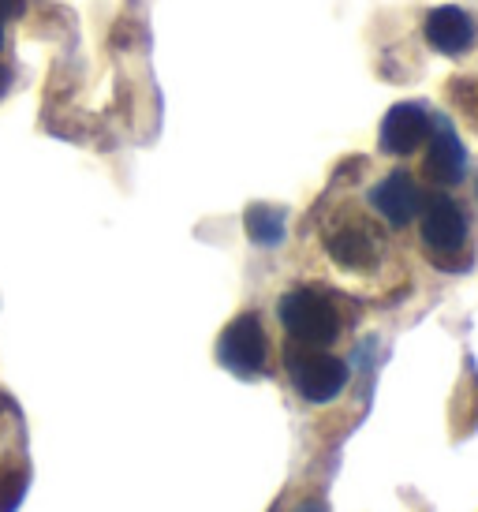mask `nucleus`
Masks as SVG:
<instances>
[{"label": "nucleus", "instance_id": "obj_1", "mask_svg": "<svg viewBox=\"0 0 478 512\" xmlns=\"http://www.w3.org/2000/svg\"><path fill=\"white\" fill-rule=\"evenodd\" d=\"M318 243L340 277L352 281H385L396 262L393 228L385 225L366 202L344 195H325L318 206Z\"/></svg>", "mask_w": 478, "mask_h": 512}, {"label": "nucleus", "instance_id": "obj_2", "mask_svg": "<svg viewBox=\"0 0 478 512\" xmlns=\"http://www.w3.org/2000/svg\"><path fill=\"white\" fill-rule=\"evenodd\" d=\"M284 341L303 348H337L352 326L348 299L329 285H292L277 299Z\"/></svg>", "mask_w": 478, "mask_h": 512}, {"label": "nucleus", "instance_id": "obj_3", "mask_svg": "<svg viewBox=\"0 0 478 512\" xmlns=\"http://www.w3.org/2000/svg\"><path fill=\"white\" fill-rule=\"evenodd\" d=\"M419 243L430 266L445 273H467L475 262V240H471V217L464 202L452 199L449 191H426L419 214Z\"/></svg>", "mask_w": 478, "mask_h": 512}, {"label": "nucleus", "instance_id": "obj_4", "mask_svg": "<svg viewBox=\"0 0 478 512\" xmlns=\"http://www.w3.org/2000/svg\"><path fill=\"white\" fill-rule=\"evenodd\" d=\"M281 363L292 389L307 404H333L348 389V382H352L348 359L337 356L333 348H303V344L284 341Z\"/></svg>", "mask_w": 478, "mask_h": 512}, {"label": "nucleus", "instance_id": "obj_5", "mask_svg": "<svg viewBox=\"0 0 478 512\" xmlns=\"http://www.w3.org/2000/svg\"><path fill=\"white\" fill-rule=\"evenodd\" d=\"M269 333L262 326V314L258 311H243L236 314L221 337H217V363L236 374L243 382H254L269 370Z\"/></svg>", "mask_w": 478, "mask_h": 512}, {"label": "nucleus", "instance_id": "obj_6", "mask_svg": "<svg viewBox=\"0 0 478 512\" xmlns=\"http://www.w3.org/2000/svg\"><path fill=\"white\" fill-rule=\"evenodd\" d=\"M422 202H426V187L419 184V176L411 169H389L381 172L374 184L366 187V206L393 228V232H404L419 221Z\"/></svg>", "mask_w": 478, "mask_h": 512}, {"label": "nucleus", "instance_id": "obj_7", "mask_svg": "<svg viewBox=\"0 0 478 512\" xmlns=\"http://www.w3.org/2000/svg\"><path fill=\"white\" fill-rule=\"evenodd\" d=\"M422 176L434 187L449 191V187L464 184L467 176V150L460 135L445 116H434V128L426 139V161H422Z\"/></svg>", "mask_w": 478, "mask_h": 512}, {"label": "nucleus", "instance_id": "obj_8", "mask_svg": "<svg viewBox=\"0 0 478 512\" xmlns=\"http://www.w3.org/2000/svg\"><path fill=\"white\" fill-rule=\"evenodd\" d=\"M422 34H426V45L441 57H464L478 45V19L460 4H441L434 12H426Z\"/></svg>", "mask_w": 478, "mask_h": 512}, {"label": "nucleus", "instance_id": "obj_9", "mask_svg": "<svg viewBox=\"0 0 478 512\" xmlns=\"http://www.w3.org/2000/svg\"><path fill=\"white\" fill-rule=\"evenodd\" d=\"M430 128H434V113H430L426 105H419V101L393 105V109L385 113L381 131H378L381 154H389V157L415 154V150L430 139Z\"/></svg>", "mask_w": 478, "mask_h": 512}, {"label": "nucleus", "instance_id": "obj_10", "mask_svg": "<svg viewBox=\"0 0 478 512\" xmlns=\"http://www.w3.org/2000/svg\"><path fill=\"white\" fill-rule=\"evenodd\" d=\"M243 221H247V236L258 247H277L284 240V232H288V214L281 206H269V202H254Z\"/></svg>", "mask_w": 478, "mask_h": 512}, {"label": "nucleus", "instance_id": "obj_11", "mask_svg": "<svg viewBox=\"0 0 478 512\" xmlns=\"http://www.w3.org/2000/svg\"><path fill=\"white\" fill-rule=\"evenodd\" d=\"M23 490H27V471H4L0 475V512H15L19 501H23Z\"/></svg>", "mask_w": 478, "mask_h": 512}, {"label": "nucleus", "instance_id": "obj_12", "mask_svg": "<svg viewBox=\"0 0 478 512\" xmlns=\"http://www.w3.org/2000/svg\"><path fill=\"white\" fill-rule=\"evenodd\" d=\"M23 8V0H0V45H4V27H8V19Z\"/></svg>", "mask_w": 478, "mask_h": 512}, {"label": "nucleus", "instance_id": "obj_13", "mask_svg": "<svg viewBox=\"0 0 478 512\" xmlns=\"http://www.w3.org/2000/svg\"><path fill=\"white\" fill-rule=\"evenodd\" d=\"M292 512H329L325 509V501H318V498H307V501H299L296 509Z\"/></svg>", "mask_w": 478, "mask_h": 512}, {"label": "nucleus", "instance_id": "obj_14", "mask_svg": "<svg viewBox=\"0 0 478 512\" xmlns=\"http://www.w3.org/2000/svg\"><path fill=\"white\" fill-rule=\"evenodd\" d=\"M269 512H281V505H273V509H269Z\"/></svg>", "mask_w": 478, "mask_h": 512}, {"label": "nucleus", "instance_id": "obj_15", "mask_svg": "<svg viewBox=\"0 0 478 512\" xmlns=\"http://www.w3.org/2000/svg\"><path fill=\"white\" fill-rule=\"evenodd\" d=\"M475 202H478V180H475Z\"/></svg>", "mask_w": 478, "mask_h": 512}]
</instances>
